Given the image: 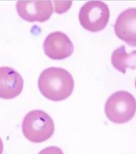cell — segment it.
I'll return each mask as SVG.
<instances>
[{"mask_svg": "<svg viewBox=\"0 0 136 154\" xmlns=\"http://www.w3.org/2000/svg\"><path fill=\"white\" fill-rule=\"evenodd\" d=\"M135 98L131 93L119 91L108 97L105 112L109 120L114 124H125L135 114Z\"/></svg>", "mask_w": 136, "mask_h": 154, "instance_id": "cell-3", "label": "cell"}, {"mask_svg": "<svg viewBox=\"0 0 136 154\" xmlns=\"http://www.w3.org/2000/svg\"><path fill=\"white\" fill-rule=\"evenodd\" d=\"M24 79L12 68H0V98L13 99L21 93Z\"/></svg>", "mask_w": 136, "mask_h": 154, "instance_id": "cell-7", "label": "cell"}, {"mask_svg": "<svg viewBox=\"0 0 136 154\" xmlns=\"http://www.w3.org/2000/svg\"><path fill=\"white\" fill-rule=\"evenodd\" d=\"M22 132L30 142L41 143L54 134V123L51 116L43 110H32L24 116Z\"/></svg>", "mask_w": 136, "mask_h": 154, "instance_id": "cell-2", "label": "cell"}, {"mask_svg": "<svg viewBox=\"0 0 136 154\" xmlns=\"http://www.w3.org/2000/svg\"><path fill=\"white\" fill-rule=\"evenodd\" d=\"M135 50L131 53H127L125 46L122 45L113 51L111 56L112 65L116 70L122 73H126L127 69H135Z\"/></svg>", "mask_w": 136, "mask_h": 154, "instance_id": "cell-9", "label": "cell"}, {"mask_svg": "<svg viewBox=\"0 0 136 154\" xmlns=\"http://www.w3.org/2000/svg\"><path fill=\"white\" fill-rule=\"evenodd\" d=\"M75 82L70 72L62 68L51 67L41 72L38 87L41 94L47 99L61 101L71 95Z\"/></svg>", "mask_w": 136, "mask_h": 154, "instance_id": "cell-1", "label": "cell"}, {"mask_svg": "<svg viewBox=\"0 0 136 154\" xmlns=\"http://www.w3.org/2000/svg\"><path fill=\"white\" fill-rule=\"evenodd\" d=\"M136 9L129 8L118 16L114 24L115 34L128 45H136Z\"/></svg>", "mask_w": 136, "mask_h": 154, "instance_id": "cell-8", "label": "cell"}, {"mask_svg": "<svg viewBox=\"0 0 136 154\" xmlns=\"http://www.w3.org/2000/svg\"><path fill=\"white\" fill-rule=\"evenodd\" d=\"M43 50L45 54L52 60H64L73 54L74 46L67 35L54 32L45 38Z\"/></svg>", "mask_w": 136, "mask_h": 154, "instance_id": "cell-6", "label": "cell"}, {"mask_svg": "<svg viewBox=\"0 0 136 154\" xmlns=\"http://www.w3.org/2000/svg\"><path fill=\"white\" fill-rule=\"evenodd\" d=\"M2 151H3V142L0 138V154L2 153Z\"/></svg>", "mask_w": 136, "mask_h": 154, "instance_id": "cell-11", "label": "cell"}, {"mask_svg": "<svg viewBox=\"0 0 136 154\" xmlns=\"http://www.w3.org/2000/svg\"><path fill=\"white\" fill-rule=\"evenodd\" d=\"M39 154H64V152L61 148L57 146H49L43 149Z\"/></svg>", "mask_w": 136, "mask_h": 154, "instance_id": "cell-10", "label": "cell"}, {"mask_svg": "<svg viewBox=\"0 0 136 154\" xmlns=\"http://www.w3.org/2000/svg\"><path fill=\"white\" fill-rule=\"evenodd\" d=\"M17 11L28 22H45L51 18L54 9L51 1H17Z\"/></svg>", "mask_w": 136, "mask_h": 154, "instance_id": "cell-5", "label": "cell"}, {"mask_svg": "<svg viewBox=\"0 0 136 154\" xmlns=\"http://www.w3.org/2000/svg\"><path fill=\"white\" fill-rule=\"evenodd\" d=\"M110 12L107 4L101 1H89L79 12V20L83 29L97 32L103 30L110 20Z\"/></svg>", "mask_w": 136, "mask_h": 154, "instance_id": "cell-4", "label": "cell"}]
</instances>
